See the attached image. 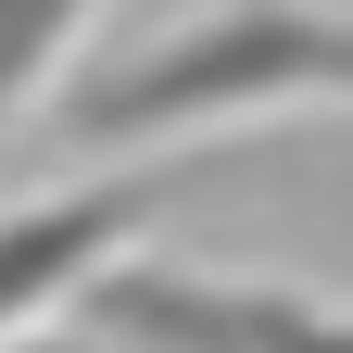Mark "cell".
Listing matches in <instances>:
<instances>
[{
    "label": "cell",
    "mask_w": 353,
    "mask_h": 353,
    "mask_svg": "<svg viewBox=\"0 0 353 353\" xmlns=\"http://www.w3.org/2000/svg\"><path fill=\"white\" fill-rule=\"evenodd\" d=\"M290 101H353V13H228V26H190L164 51L114 63L101 88L63 101V139H190V126H228V114H290Z\"/></svg>",
    "instance_id": "1"
},
{
    "label": "cell",
    "mask_w": 353,
    "mask_h": 353,
    "mask_svg": "<svg viewBox=\"0 0 353 353\" xmlns=\"http://www.w3.org/2000/svg\"><path fill=\"white\" fill-rule=\"evenodd\" d=\"M88 328L114 353H353V316H328V303L152 278V265H114V278L88 290Z\"/></svg>",
    "instance_id": "2"
},
{
    "label": "cell",
    "mask_w": 353,
    "mask_h": 353,
    "mask_svg": "<svg viewBox=\"0 0 353 353\" xmlns=\"http://www.w3.org/2000/svg\"><path fill=\"white\" fill-rule=\"evenodd\" d=\"M164 202V176H114V190H76V202H38L0 228V341L38 328V316H63V303L101 290V252L114 240H139V214Z\"/></svg>",
    "instance_id": "3"
},
{
    "label": "cell",
    "mask_w": 353,
    "mask_h": 353,
    "mask_svg": "<svg viewBox=\"0 0 353 353\" xmlns=\"http://www.w3.org/2000/svg\"><path fill=\"white\" fill-rule=\"evenodd\" d=\"M88 0H0V126H13L38 88L63 76V38H76Z\"/></svg>",
    "instance_id": "4"
},
{
    "label": "cell",
    "mask_w": 353,
    "mask_h": 353,
    "mask_svg": "<svg viewBox=\"0 0 353 353\" xmlns=\"http://www.w3.org/2000/svg\"><path fill=\"white\" fill-rule=\"evenodd\" d=\"M252 13H278V0H252Z\"/></svg>",
    "instance_id": "5"
}]
</instances>
